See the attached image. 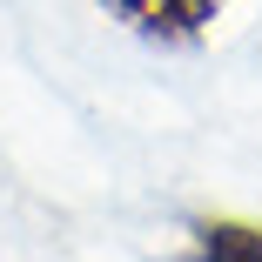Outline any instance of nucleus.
<instances>
[{"label":"nucleus","instance_id":"nucleus-1","mask_svg":"<svg viewBox=\"0 0 262 262\" xmlns=\"http://www.w3.org/2000/svg\"><path fill=\"white\" fill-rule=\"evenodd\" d=\"M101 14H115L128 34L155 40V47H195L208 27H215L222 0H94Z\"/></svg>","mask_w":262,"mask_h":262},{"label":"nucleus","instance_id":"nucleus-2","mask_svg":"<svg viewBox=\"0 0 262 262\" xmlns=\"http://www.w3.org/2000/svg\"><path fill=\"white\" fill-rule=\"evenodd\" d=\"M188 262H262V222L202 215L188 229Z\"/></svg>","mask_w":262,"mask_h":262}]
</instances>
